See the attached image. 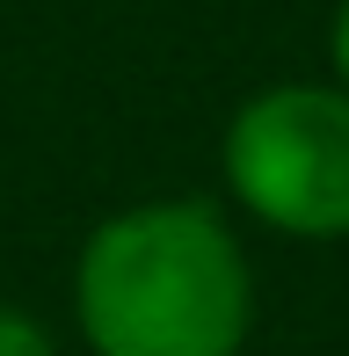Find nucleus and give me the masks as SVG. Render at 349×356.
I'll use <instances>...</instances> for the list:
<instances>
[{"mask_svg":"<svg viewBox=\"0 0 349 356\" xmlns=\"http://www.w3.org/2000/svg\"><path fill=\"white\" fill-rule=\"evenodd\" d=\"M73 327L88 356H241L255 269L211 197H146L95 218L73 254Z\"/></svg>","mask_w":349,"mask_h":356,"instance_id":"obj_1","label":"nucleus"},{"mask_svg":"<svg viewBox=\"0 0 349 356\" xmlns=\"http://www.w3.org/2000/svg\"><path fill=\"white\" fill-rule=\"evenodd\" d=\"M226 197L284 240H349V88L277 80L226 117Z\"/></svg>","mask_w":349,"mask_h":356,"instance_id":"obj_2","label":"nucleus"},{"mask_svg":"<svg viewBox=\"0 0 349 356\" xmlns=\"http://www.w3.org/2000/svg\"><path fill=\"white\" fill-rule=\"evenodd\" d=\"M0 356H58V342H51V327H44V320L0 305Z\"/></svg>","mask_w":349,"mask_h":356,"instance_id":"obj_3","label":"nucleus"},{"mask_svg":"<svg viewBox=\"0 0 349 356\" xmlns=\"http://www.w3.org/2000/svg\"><path fill=\"white\" fill-rule=\"evenodd\" d=\"M327 80L349 88V0H335V15H327Z\"/></svg>","mask_w":349,"mask_h":356,"instance_id":"obj_4","label":"nucleus"}]
</instances>
